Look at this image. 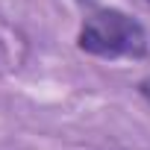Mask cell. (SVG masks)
Here are the masks:
<instances>
[{
  "instance_id": "6da1fadb",
  "label": "cell",
  "mask_w": 150,
  "mask_h": 150,
  "mask_svg": "<svg viewBox=\"0 0 150 150\" xmlns=\"http://www.w3.org/2000/svg\"><path fill=\"white\" fill-rule=\"evenodd\" d=\"M80 47L97 56H141L147 38L141 27L124 12H97L86 21L80 33Z\"/></svg>"
},
{
  "instance_id": "7a4b0ae2",
  "label": "cell",
  "mask_w": 150,
  "mask_h": 150,
  "mask_svg": "<svg viewBox=\"0 0 150 150\" xmlns=\"http://www.w3.org/2000/svg\"><path fill=\"white\" fill-rule=\"evenodd\" d=\"M144 91H147V94H150V86H147V88H144Z\"/></svg>"
}]
</instances>
